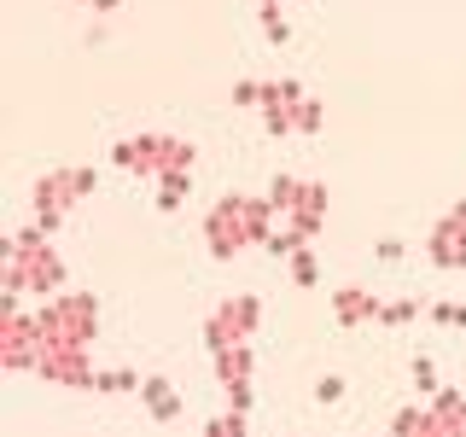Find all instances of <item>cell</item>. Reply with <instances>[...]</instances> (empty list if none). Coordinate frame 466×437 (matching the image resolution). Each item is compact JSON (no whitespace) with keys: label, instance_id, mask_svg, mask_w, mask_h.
<instances>
[{"label":"cell","instance_id":"1","mask_svg":"<svg viewBox=\"0 0 466 437\" xmlns=\"http://www.w3.org/2000/svg\"><path fill=\"white\" fill-rule=\"evenodd\" d=\"M280 222V210H274V198H251V193H228L210 204V216H204V245H210L216 262H233L239 251H251L262 245Z\"/></svg>","mask_w":466,"mask_h":437},{"label":"cell","instance_id":"2","mask_svg":"<svg viewBox=\"0 0 466 437\" xmlns=\"http://www.w3.org/2000/svg\"><path fill=\"white\" fill-rule=\"evenodd\" d=\"M58 291H65V257L53 251L47 228H18L6 239V298H58Z\"/></svg>","mask_w":466,"mask_h":437},{"label":"cell","instance_id":"3","mask_svg":"<svg viewBox=\"0 0 466 437\" xmlns=\"http://www.w3.org/2000/svg\"><path fill=\"white\" fill-rule=\"evenodd\" d=\"M41 344H87L94 350L99 339V303H94V291H58V298H41Z\"/></svg>","mask_w":466,"mask_h":437},{"label":"cell","instance_id":"4","mask_svg":"<svg viewBox=\"0 0 466 437\" xmlns=\"http://www.w3.org/2000/svg\"><path fill=\"white\" fill-rule=\"evenodd\" d=\"M111 164L128 175H146V181H164L169 169H193L198 152L193 140H175V135H128L111 146Z\"/></svg>","mask_w":466,"mask_h":437},{"label":"cell","instance_id":"5","mask_svg":"<svg viewBox=\"0 0 466 437\" xmlns=\"http://www.w3.org/2000/svg\"><path fill=\"white\" fill-rule=\"evenodd\" d=\"M262 128L268 135H320L327 111H320L315 94H303V82H262Z\"/></svg>","mask_w":466,"mask_h":437},{"label":"cell","instance_id":"6","mask_svg":"<svg viewBox=\"0 0 466 437\" xmlns=\"http://www.w3.org/2000/svg\"><path fill=\"white\" fill-rule=\"evenodd\" d=\"M94 187H99V175L87 169V164H65V169H47L35 181V216L29 222H41V228H58L70 210H76L82 198H94Z\"/></svg>","mask_w":466,"mask_h":437},{"label":"cell","instance_id":"7","mask_svg":"<svg viewBox=\"0 0 466 437\" xmlns=\"http://www.w3.org/2000/svg\"><path fill=\"white\" fill-rule=\"evenodd\" d=\"M0 361H6V373H35L41 361V320L18 298H6V310H0Z\"/></svg>","mask_w":466,"mask_h":437},{"label":"cell","instance_id":"8","mask_svg":"<svg viewBox=\"0 0 466 437\" xmlns=\"http://www.w3.org/2000/svg\"><path fill=\"white\" fill-rule=\"evenodd\" d=\"M257 320H262V303L251 298V291L222 298V303L210 310V320H204V344H210V356H216V350H233V344H251Z\"/></svg>","mask_w":466,"mask_h":437},{"label":"cell","instance_id":"9","mask_svg":"<svg viewBox=\"0 0 466 437\" xmlns=\"http://www.w3.org/2000/svg\"><path fill=\"white\" fill-rule=\"evenodd\" d=\"M35 373H41V379H53V385H65V391H94V385H99L87 344H41Z\"/></svg>","mask_w":466,"mask_h":437},{"label":"cell","instance_id":"10","mask_svg":"<svg viewBox=\"0 0 466 437\" xmlns=\"http://www.w3.org/2000/svg\"><path fill=\"white\" fill-rule=\"evenodd\" d=\"M426 257L437 269H466V198L437 216V228L426 233Z\"/></svg>","mask_w":466,"mask_h":437},{"label":"cell","instance_id":"11","mask_svg":"<svg viewBox=\"0 0 466 437\" xmlns=\"http://www.w3.org/2000/svg\"><path fill=\"white\" fill-rule=\"evenodd\" d=\"M216 385L228 391V408H245V414H251V344L216 350Z\"/></svg>","mask_w":466,"mask_h":437},{"label":"cell","instance_id":"12","mask_svg":"<svg viewBox=\"0 0 466 437\" xmlns=\"http://www.w3.org/2000/svg\"><path fill=\"white\" fill-rule=\"evenodd\" d=\"M379 310H385V303H379L368 286H339V291H332V315H339V327H373Z\"/></svg>","mask_w":466,"mask_h":437},{"label":"cell","instance_id":"13","mask_svg":"<svg viewBox=\"0 0 466 437\" xmlns=\"http://www.w3.org/2000/svg\"><path fill=\"white\" fill-rule=\"evenodd\" d=\"M135 397L146 402V414H152V420H164V426H169V420H181V397H175V385H169L164 373H146Z\"/></svg>","mask_w":466,"mask_h":437},{"label":"cell","instance_id":"14","mask_svg":"<svg viewBox=\"0 0 466 437\" xmlns=\"http://www.w3.org/2000/svg\"><path fill=\"white\" fill-rule=\"evenodd\" d=\"M390 437H449V426H443V420H437V408L426 402V408H402V414H397V426H390Z\"/></svg>","mask_w":466,"mask_h":437},{"label":"cell","instance_id":"15","mask_svg":"<svg viewBox=\"0 0 466 437\" xmlns=\"http://www.w3.org/2000/svg\"><path fill=\"white\" fill-rule=\"evenodd\" d=\"M431 408H437V420L449 426V437H466V391H437Z\"/></svg>","mask_w":466,"mask_h":437},{"label":"cell","instance_id":"16","mask_svg":"<svg viewBox=\"0 0 466 437\" xmlns=\"http://www.w3.org/2000/svg\"><path fill=\"white\" fill-rule=\"evenodd\" d=\"M187 187H193V169H169L164 181H157V210H181V198H187Z\"/></svg>","mask_w":466,"mask_h":437},{"label":"cell","instance_id":"17","mask_svg":"<svg viewBox=\"0 0 466 437\" xmlns=\"http://www.w3.org/2000/svg\"><path fill=\"white\" fill-rule=\"evenodd\" d=\"M286 269H291V286H320V262H315V245H298V251L286 257Z\"/></svg>","mask_w":466,"mask_h":437},{"label":"cell","instance_id":"18","mask_svg":"<svg viewBox=\"0 0 466 437\" xmlns=\"http://www.w3.org/2000/svg\"><path fill=\"white\" fill-rule=\"evenodd\" d=\"M257 18H262V36H268L274 47H286V41H291V24H286L280 0H262V6H257Z\"/></svg>","mask_w":466,"mask_h":437},{"label":"cell","instance_id":"19","mask_svg":"<svg viewBox=\"0 0 466 437\" xmlns=\"http://www.w3.org/2000/svg\"><path fill=\"white\" fill-rule=\"evenodd\" d=\"M420 315H426V303L397 298V303H385V310H379V327H408V320H420Z\"/></svg>","mask_w":466,"mask_h":437},{"label":"cell","instance_id":"20","mask_svg":"<svg viewBox=\"0 0 466 437\" xmlns=\"http://www.w3.org/2000/svg\"><path fill=\"white\" fill-rule=\"evenodd\" d=\"M140 379H146V373H128V368H106V373H99V385H94V391H106V397H123V391H140Z\"/></svg>","mask_w":466,"mask_h":437},{"label":"cell","instance_id":"21","mask_svg":"<svg viewBox=\"0 0 466 437\" xmlns=\"http://www.w3.org/2000/svg\"><path fill=\"white\" fill-rule=\"evenodd\" d=\"M414 391H420V397H437V391H443V385H437V361L431 356H414Z\"/></svg>","mask_w":466,"mask_h":437},{"label":"cell","instance_id":"22","mask_svg":"<svg viewBox=\"0 0 466 437\" xmlns=\"http://www.w3.org/2000/svg\"><path fill=\"white\" fill-rule=\"evenodd\" d=\"M431 320H449V327H466V303H426Z\"/></svg>","mask_w":466,"mask_h":437},{"label":"cell","instance_id":"23","mask_svg":"<svg viewBox=\"0 0 466 437\" xmlns=\"http://www.w3.org/2000/svg\"><path fill=\"white\" fill-rule=\"evenodd\" d=\"M315 397H320V402H339V397H344V379H320Z\"/></svg>","mask_w":466,"mask_h":437},{"label":"cell","instance_id":"24","mask_svg":"<svg viewBox=\"0 0 466 437\" xmlns=\"http://www.w3.org/2000/svg\"><path fill=\"white\" fill-rule=\"evenodd\" d=\"M76 6H87V12H99V18H106V12H116L123 0H76Z\"/></svg>","mask_w":466,"mask_h":437}]
</instances>
